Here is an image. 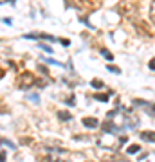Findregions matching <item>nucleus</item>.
<instances>
[{
  "mask_svg": "<svg viewBox=\"0 0 155 162\" xmlns=\"http://www.w3.org/2000/svg\"><path fill=\"white\" fill-rule=\"evenodd\" d=\"M83 124H85L87 128H96V126H97V119H90V117H85V119H83Z\"/></svg>",
  "mask_w": 155,
  "mask_h": 162,
  "instance_id": "1",
  "label": "nucleus"
},
{
  "mask_svg": "<svg viewBox=\"0 0 155 162\" xmlns=\"http://www.w3.org/2000/svg\"><path fill=\"white\" fill-rule=\"evenodd\" d=\"M141 137L144 140H152V142H155V133H150V131H143L141 133Z\"/></svg>",
  "mask_w": 155,
  "mask_h": 162,
  "instance_id": "2",
  "label": "nucleus"
},
{
  "mask_svg": "<svg viewBox=\"0 0 155 162\" xmlns=\"http://www.w3.org/2000/svg\"><path fill=\"white\" fill-rule=\"evenodd\" d=\"M58 117L62 119V121H69V119H71V114H67V112H58Z\"/></svg>",
  "mask_w": 155,
  "mask_h": 162,
  "instance_id": "3",
  "label": "nucleus"
},
{
  "mask_svg": "<svg viewBox=\"0 0 155 162\" xmlns=\"http://www.w3.org/2000/svg\"><path fill=\"white\" fill-rule=\"evenodd\" d=\"M101 54H103V56L106 58V60H108V61H112V58H114V56H112V54L108 52L106 49H101Z\"/></svg>",
  "mask_w": 155,
  "mask_h": 162,
  "instance_id": "4",
  "label": "nucleus"
},
{
  "mask_svg": "<svg viewBox=\"0 0 155 162\" xmlns=\"http://www.w3.org/2000/svg\"><path fill=\"white\" fill-rule=\"evenodd\" d=\"M137 151H139V146H130V148H128V153H130V155H134Z\"/></svg>",
  "mask_w": 155,
  "mask_h": 162,
  "instance_id": "5",
  "label": "nucleus"
},
{
  "mask_svg": "<svg viewBox=\"0 0 155 162\" xmlns=\"http://www.w3.org/2000/svg\"><path fill=\"white\" fill-rule=\"evenodd\" d=\"M96 99H99V101H108V96H103V94H97Z\"/></svg>",
  "mask_w": 155,
  "mask_h": 162,
  "instance_id": "6",
  "label": "nucleus"
},
{
  "mask_svg": "<svg viewBox=\"0 0 155 162\" xmlns=\"http://www.w3.org/2000/svg\"><path fill=\"white\" fill-rule=\"evenodd\" d=\"M2 142H4V144H7L9 148H16V146H13V142H9V140H6V139H2Z\"/></svg>",
  "mask_w": 155,
  "mask_h": 162,
  "instance_id": "7",
  "label": "nucleus"
},
{
  "mask_svg": "<svg viewBox=\"0 0 155 162\" xmlns=\"http://www.w3.org/2000/svg\"><path fill=\"white\" fill-rule=\"evenodd\" d=\"M152 18H153V22H155V2L152 4Z\"/></svg>",
  "mask_w": 155,
  "mask_h": 162,
  "instance_id": "8",
  "label": "nucleus"
},
{
  "mask_svg": "<svg viewBox=\"0 0 155 162\" xmlns=\"http://www.w3.org/2000/svg\"><path fill=\"white\" fill-rule=\"evenodd\" d=\"M40 47H41V49H43V51H47V52H51V47H47V45H43V43H41Z\"/></svg>",
  "mask_w": 155,
  "mask_h": 162,
  "instance_id": "9",
  "label": "nucleus"
},
{
  "mask_svg": "<svg viewBox=\"0 0 155 162\" xmlns=\"http://www.w3.org/2000/svg\"><path fill=\"white\" fill-rule=\"evenodd\" d=\"M101 85H103V83H101V81H97V79L92 81V86H101Z\"/></svg>",
  "mask_w": 155,
  "mask_h": 162,
  "instance_id": "10",
  "label": "nucleus"
},
{
  "mask_svg": "<svg viewBox=\"0 0 155 162\" xmlns=\"http://www.w3.org/2000/svg\"><path fill=\"white\" fill-rule=\"evenodd\" d=\"M108 70H112V72H115V74L119 72V69H117V67H108Z\"/></svg>",
  "mask_w": 155,
  "mask_h": 162,
  "instance_id": "11",
  "label": "nucleus"
},
{
  "mask_svg": "<svg viewBox=\"0 0 155 162\" xmlns=\"http://www.w3.org/2000/svg\"><path fill=\"white\" fill-rule=\"evenodd\" d=\"M150 69H152V70H155V58L150 61Z\"/></svg>",
  "mask_w": 155,
  "mask_h": 162,
  "instance_id": "12",
  "label": "nucleus"
}]
</instances>
